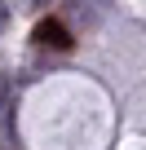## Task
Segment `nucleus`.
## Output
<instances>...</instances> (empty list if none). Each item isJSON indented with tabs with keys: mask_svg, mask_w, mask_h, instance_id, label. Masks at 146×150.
Returning a JSON list of instances; mask_svg holds the SVG:
<instances>
[{
	"mask_svg": "<svg viewBox=\"0 0 146 150\" xmlns=\"http://www.w3.org/2000/svg\"><path fill=\"white\" fill-rule=\"evenodd\" d=\"M36 40H40L44 49H62V53H66L71 44H75V40H71V31H66L58 18H44V22L36 27Z\"/></svg>",
	"mask_w": 146,
	"mask_h": 150,
	"instance_id": "nucleus-1",
	"label": "nucleus"
}]
</instances>
